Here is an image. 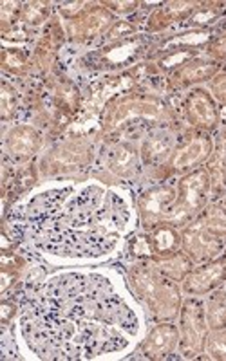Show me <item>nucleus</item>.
Segmentation results:
<instances>
[{"instance_id": "nucleus-1", "label": "nucleus", "mask_w": 226, "mask_h": 361, "mask_svg": "<svg viewBox=\"0 0 226 361\" xmlns=\"http://www.w3.org/2000/svg\"><path fill=\"white\" fill-rule=\"evenodd\" d=\"M20 327L42 360H95L121 353L140 333V318L114 280L71 271L25 286Z\"/></svg>"}, {"instance_id": "nucleus-2", "label": "nucleus", "mask_w": 226, "mask_h": 361, "mask_svg": "<svg viewBox=\"0 0 226 361\" xmlns=\"http://www.w3.org/2000/svg\"><path fill=\"white\" fill-rule=\"evenodd\" d=\"M131 222V206L102 185L45 190L13 209L9 233L22 246L62 260L112 253Z\"/></svg>"}, {"instance_id": "nucleus-3", "label": "nucleus", "mask_w": 226, "mask_h": 361, "mask_svg": "<svg viewBox=\"0 0 226 361\" xmlns=\"http://www.w3.org/2000/svg\"><path fill=\"white\" fill-rule=\"evenodd\" d=\"M132 291L160 320H172L179 312V289L160 271L157 264L141 262L129 271Z\"/></svg>"}, {"instance_id": "nucleus-4", "label": "nucleus", "mask_w": 226, "mask_h": 361, "mask_svg": "<svg viewBox=\"0 0 226 361\" xmlns=\"http://www.w3.org/2000/svg\"><path fill=\"white\" fill-rule=\"evenodd\" d=\"M136 119L141 121H156L169 123L172 121V112L165 107L163 102L153 96L125 94L109 103L102 114L103 132H114Z\"/></svg>"}, {"instance_id": "nucleus-5", "label": "nucleus", "mask_w": 226, "mask_h": 361, "mask_svg": "<svg viewBox=\"0 0 226 361\" xmlns=\"http://www.w3.org/2000/svg\"><path fill=\"white\" fill-rule=\"evenodd\" d=\"M210 190V173L206 170L198 169L190 172L179 180L177 185L176 202L170 208L169 215L165 217L163 224H169L176 228L177 224L189 221L192 215H196L199 209L205 206L206 195Z\"/></svg>"}, {"instance_id": "nucleus-6", "label": "nucleus", "mask_w": 226, "mask_h": 361, "mask_svg": "<svg viewBox=\"0 0 226 361\" xmlns=\"http://www.w3.org/2000/svg\"><path fill=\"white\" fill-rule=\"evenodd\" d=\"M206 316L203 302L196 298L186 300L181 307V327H179V349L186 357L198 356L205 350L206 341Z\"/></svg>"}, {"instance_id": "nucleus-7", "label": "nucleus", "mask_w": 226, "mask_h": 361, "mask_svg": "<svg viewBox=\"0 0 226 361\" xmlns=\"http://www.w3.org/2000/svg\"><path fill=\"white\" fill-rule=\"evenodd\" d=\"M177 186L161 185L147 190L138 197V212L145 228L153 230L163 224L165 217L169 215L170 208L176 202Z\"/></svg>"}, {"instance_id": "nucleus-8", "label": "nucleus", "mask_w": 226, "mask_h": 361, "mask_svg": "<svg viewBox=\"0 0 226 361\" xmlns=\"http://www.w3.org/2000/svg\"><path fill=\"white\" fill-rule=\"evenodd\" d=\"M93 159V148L83 141H69L54 150L44 159L45 173H66L83 169Z\"/></svg>"}, {"instance_id": "nucleus-9", "label": "nucleus", "mask_w": 226, "mask_h": 361, "mask_svg": "<svg viewBox=\"0 0 226 361\" xmlns=\"http://www.w3.org/2000/svg\"><path fill=\"white\" fill-rule=\"evenodd\" d=\"M183 112L194 128L199 130H214L219 123V112L210 92L203 89L192 90L183 103Z\"/></svg>"}, {"instance_id": "nucleus-10", "label": "nucleus", "mask_w": 226, "mask_h": 361, "mask_svg": "<svg viewBox=\"0 0 226 361\" xmlns=\"http://www.w3.org/2000/svg\"><path fill=\"white\" fill-rule=\"evenodd\" d=\"M140 156L141 152L136 150L134 145L127 141H118L103 148L102 163L112 176L127 180L140 172Z\"/></svg>"}, {"instance_id": "nucleus-11", "label": "nucleus", "mask_w": 226, "mask_h": 361, "mask_svg": "<svg viewBox=\"0 0 226 361\" xmlns=\"http://www.w3.org/2000/svg\"><path fill=\"white\" fill-rule=\"evenodd\" d=\"M183 247L186 250L190 260L196 262H208L222 250L221 237L206 228L203 222L192 226L183 235Z\"/></svg>"}, {"instance_id": "nucleus-12", "label": "nucleus", "mask_w": 226, "mask_h": 361, "mask_svg": "<svg viewBox=\"0 0 226 361\" xmlns=\"http://www.w3.org/2000/svg\"><path fill=\"white\" fill-rule=\"evenodd\" d=\"M179 347V329L172 324H160L147 334L140 345V354L147 360L170 357Z\"/></svg>"}, {"instance_id": "nucleus-13", "label": "nucleus", "mask_w": 226, "mask_h": 361, "mask_svg": "<svg viewBox=\"0 0 226 361\" xmlns=\"http://www.w3.org/2000/svg\"><path fill=\"white\" fill-rule=\"evenodd\" d=\"M226 279V259L205 264L203 267L192 269L183 280V289L189 295L201 296L214 291Z\"/></svg>"}, {"instance_id": "nucleus-14", "label": "nucleus", "mask_w": 226, "mask_h": 361, "mask_svg": "<svg viewBox=\"0 0 226 361\" xmlns=\"http://www.w3.org/2000/svg\"><path fill=\"white\" fill-rule=\"evenodd\" d=\"M4 147L13 161H28L40 150L42 135L29 125H15L6 135Z\"/></svg>"}, {"instance_id": "nucleus-15", "label": "nucleus", "mask_w": 226, "mask_h": 361, "mask_svg": "<svg viewBox=\"0 0 226 361\" xmlns=\"http://www.w3.org/2000/svg\"><path fill=\"white\" fill-rule=\"evenodd\" d=\"M214 150V143L210 135H198L194 140L186 141L172 154L170 166L174 172H186V170L198 169L199 164L205 163Z\"/></svg>"}, {"instance_id": "nucleus-16", "label": "nucleus", "mask_w": 226, "mask_h": 361, "mask_svg": "<svg viewBox=\"0 0 226 361\" xmlns=\"http://www.w3.org/2000/svg\"><path fill=\"white\" fill-rule=\"evenodd\" d=\"M174 148H176V135L167 128H160V130L147 135V140L143 141L141 161H143V164L156 166V164L165 163L172 156Z\"/></svg>"}, {"instance_id": "nucleus-17", "label": "nucleus", "mask_w": 226, "mask_h": 361, "mask_svg": "<svg viewBox=\"0 0 226 361\" xmlns=\"http://www.w3.org/2000/svg\"><path fill=\"white\" fill-rule=\"evenodd\" d=\"M73 22V37L78 40H89L102 33L103 29L112 22V17L105 9L95 8L83 13L82 17L74 18Z\"/></svg>"}, {"instance_id": "nucleus-18", "label": "nucleus", "mask_w": 226, "mask_h": 361, "mask_svg": "<svg viewBox=\"0 0 226 361\" xmlns=\"http://www.w3.org/2000/svg\"><path fill=\"white\" fill-rule=\"evenodd\" d=\"M148 246L153 255H157L160 259L176 255L177 250L183 246V237L177 233L174 226L169 224H160L153 230V233L148 235Z\"/></svg>"}, {"instance_id": "nucleus-19", "label": "nucleus", "mask_w": 226, "mask_h": 361, "mask_svg": "<svg viewBox=\"0 0 226 361\" xmlns=\"http://www.w3.org/2000/svg\"><path fill=\"white\" fill-rule=\"evenodd\" d=\"M218 62H210V60H192V62L181 63V67L176 71V74H174V82L181 87L205 82V80L214 78L215 74H218Z\"/></svg>"}, {"instance_id": "nucleus-20", "label": "nucleus", "mask_w": 226, "mask_h": 361, "mask_svg": "<svg viewBox=\"0 0 226 361\" xmlns=\"http://www.w3.org/2000/svg\"><path fill=\"white\" fill-rule=\"evenodd\" d=\"M198 4H186V2H177V4H167V8H161L150 17V27L160 29L172 22L186 20V18L196 11Z\"/></svg>"}, {"instance_id": "nucleus-21", "label": "nucleus", "mask_w": 226, "mask_h": 361, "mask_svg": "<svg viewBox=\"0 0 226 361\" xmlns=\"http://www.w3.org/2000/svg\"><path fill=\"white\" fill-rule=\"evenodd\" d=\"M157 267L165 276H169L170 280L177 282V280H185V276L192 271V260L189 259V255H170L165 259L157 260Z\"/></svg>"}, {"instance_id": "nucleus-22", "label": "nucleus", "mask_w": 226, "mask_h": 361, "mask_svg": "<svg viewBox=\"0 0 226 361\" xmlns=\"http://www.w3.org/2000/svg\"><path fill=\"white\" fill-rule=\"evenodd\" d=\"M206 325L210 331L226 329V295L225 293H214L205 304Z\"/></svg>"}, {"instance_id": "nucleus-23", "label": "nucleus", "mask_w": 226, "mask_h": 361, "mask_svg": "<svg viewBox=\"0 0 226 361\" xmlns=\"http://www.w3.org/2000/svg\"><path fill=\"white\" fill-rule=\"evenodd\" d=\"M205 353L212 360H226V329L210 331V334H206Z\"/></svg>"}, {"instance_id": "nucleus-24", "label": "nucleus", "mask_w": 226, "mask_h": 361, "mask_svg": "<svg viewBox=\"0 0 226 361\" xmlns=\"http://www.w3.org/2000/svg\"><path fill=\"white\" fill-rule=\"evenodd\" d=\"M0 98H2V119H9L11 116H15L18 107L17 90L13 89L8 82H2Z\"/></svg>"}, {"instance_id": "nucleus-25", "label": "nucleus", "mask_w": 226, "mask_h": 361, "mask_svg": "<svg viewBox=\"0 0 226 361\" xmlns=\"http://www.w3.org/2000/svg\"><path fill=\"white\" fill-rule=\"evenodd\" d=\"M45 13H47V9H45V6L42 4H31L28 6V8H24V11H22V20L25 22V24H42L45 18Z\"/></svg>"}, {"instance_id": "nucleus-26", "label": "nucleus", "mask_w": 226, "mask_h": 361, "mask_svg": "<svg viewBox=\"0 0 226 361\" xmlns=\"http://www.w3.org/2000/svg\"><path fill=\"white\" fill-rule=\"evenodd\" d=\"M212 92H214L215 99L226 102V73L212 78Z\"/></svg>"}, {"instance_id": "nucleus-27", "label": "nucleus", "mask_w": 226, "mask_h": 361, "mask_svg": "<svg viewBox=\"0 0 226 361\" xmlns=\"http://www.w3.org/2000/svg\"><path fill=\"white\" fill-rule=\"evenodd\" d=\"M17 312V304L15 302H9L8 298L2 300V305H0V316H2V327H8L11 318Z\"/></svg>"}, {"instance_id": "nucleus-28", "label": "nucleus", "mask_w": 226, "mask_h": 361, "mask_svg": "<svg viewBox=\"0 0 226 361\" xmlns=\"http://www.w3.org/2000/svg\"><path fill=\"white\" fill-rule=\"evenodd\" d=\"M24 63H25L24 56H20L18 53H9V51H4V54H2V66H4L6 69L13 67V71H18V67H22Z\"/></svg>"}, {"instance_id": "nucleus-29", "label": "nucleus", "mask_w": 226, "mask_h": 361, "mask_svg": "<svg viewBox=\"0 0 226 361\" xmlns=\"http://www.w3.org/2000/svg\"><path fill=\"white\" fill-rule=\"evenodd\" d=\"M210 54L214 58H219V60H225L226 58V33L221 35L219 38H215L210 45Z\"/></svg>"}]
</instances>
